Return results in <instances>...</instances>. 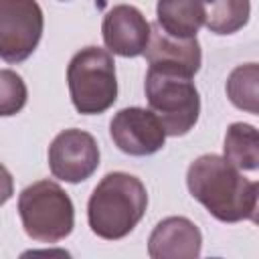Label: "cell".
Instances as JSON below:
<instances>
[{
	"mask_svg": "<svg viewBox=\"0 0 259 259\" xmlns=\"http://www.w3.org/2000/svg\"><path fill=\"white\" fill-rule=\"evenodd\" d=\"M99 166V146L83 130H63L49 146V168L55 178L77 184L87 180Z\"/></svg>",
	"mask_w": 259,
	"mask_h": 259,
	"instance_id": "52a82bcc",
	"label": "cell"
},
{
	"mask_svg": "<svg viewBox=\"0 0 259 259\" xmlns=\"http://www.w3.org/2000/svg\"><path fill=\"white\" fill-rule=\"evenodd\" d=\"M225 160L237 170L255 172L259 168V138L257 130L249 123H231L225 136Z\"/></svg>",
	"mask_w": 259,
	"mask_h": 259,
	"instance_id": "4fadbf2b",
	"label": "cell"
},
{
	"mask_svg": "<svg viewBox=\"0 0 259 259\" xmlns=\"http://www.w3.org/2000/svg\"><path fill=\"white\" fill-rule=\"evenodd\" d=\"M109 134L113 144L130 156H150L162 150L166 132L152 109L125 107L119 109L111 123Z\"/></svg>",
	"mask_w": 259,
	"mask_h": 259,
	"instance_id": "ba28073f",
	"label": "cell"
},
{
	"mask_svg": "<svg viewBox=\"0 0 259 259\" xmlns=\"http://www.w3.org/2000/svg\"><path fill=\"white\" fill-rule=\"evenodd\" d=\"M18 212L26 235L40 243L65 239L75 225V208L69 194L53 180H38L18 196Z\"/></svg>",
	"mask_w": 259,
	"mask_h": 259,
	"instance_id": "5b68a950",
	"label": "cell"
},
{
	"mask_svg": "<svg viewBox=\"0 0 259 259\" xmlns=\"http://www.w3.org/2000/svg\"><path fill=\"white\" fill-rule=\"evenodd\" d=\"M101 32L109 53L119 57H138L148 45L150 22L136 6L117 4L105 14Z\"/></svg>",
	"mask_w": 259,
	"mask_h": 259,
	"instance_id": "9c48e42d",
	"label": "cell"
},
{
	"mask_svg": "<svg viewBox=\"0 0 259 259\" xmlns=\"http://www.w3.org/2000/svg\"><path fill=\"white\" fill-rule=\"evenodd\" d=\"M148 192L140 178L125 172H109L93 188L87 204L91 231L107 241L123 239L142 221Z\"/></svg>",
	"mask_w": 259,
	"mask_h": 259,
	"instance_id": "7a4b0ae2",
	"label": "cell"
},
{
	"mask_svg": "<svg viewBox=\"0 0 259 259\" xmlns=\"http://www.w3.org/2000/svg\"><path fill=\"white\" fill-rule=\"evenodd\" d=\"M67 83L75 109L95 115L109 109L117 99L115 63L109 51L85 47L73 55L67 67Z\"/></svg>",
	"mask_w": 259,
	"mask_h": 259,
	"instance_id": "277c9868",
	"label": "cell"
},
{
	"mask_svg": "<svg viewBox=\"0 0 259 259\" xmlns=\"http://www.w3.org/2000/svg\"><path fill=\"white\" fill-rule=\"evenodd\" d=\"M204 24L214 34H233L249 20V0H202Z\"/></svg>",
	"mask_w": 259,
	"mask_h": 259,
	"instance_id": "5bb4252c",
	"label": "cell"
},
{
	"mask_svg": "<svg viewBox=\"0 0 259 259\" xmlns=\"http://www.w3.org/2000/svg\"><path fill=\"white\" fill-rule=\"evenodd\" d=\"M12 192H14V182H12V176H10V172H8V168L6 166H2L0 164V206L12 196Z\"/></svg>",
	"mask_w": 259,
	"mask_h": 259,
	"instance_id": "e0dca14e",
	"label": "cell"
},
{
	"mask_svg": "<svg viewBox=\"0 0 259 259\" xmlns=\"http://www.w3.org/2000/svg\"><path fill=\"white\" fill-rule=\"evenodd\" d=\"M156 14L160 28L180 38L196 36L198 28L204 24L202 0H158Z\"/></svg>",
	"mask_w": 259,
	"mask_h": 259,
	"instance_id": "7c38bea8",
	"label": "cell"
},
{
	"mask_svg": "<svg viewBox=\"0 0 259 259\" xmlns=\"http://www.w3.org/2000/svg\"><path fill=\"white\" fill-rule=\"evenodd\" d=\"M200 247L202 235L198 227L184 217L160 221L148 239L152 259H194L200 255Z\"/></svg>",
	"mask_w": 259,
	"mask_h": 259,
	"instance_id": "8fae6325",
	"label": "cell"
},
{
	"mask_svg": "<svg viewBox=\"0 0 259 259\" xmlns=\"http://www.w3.org/2000/svg\"><path fill=\"white\" fill-rule=\"evenodd\" d=\"M146 97L166 136H184L194 127L200 113V97L190 75L176 69L150 67L146 73Z\"/></svg>",
	"mask_w": 259,
	"mask_h": 259,
	"instance_id": "3957f363",
	"label": "cell"
},
{
	"mask_svg": "<svg viewBox=\"0 0 259 259\" xmlns=\"http://www.w3.org/2000/svg\"><path fill=\"white\" fill-rule=\"evenodd\" d=\"M257 79H259V71H257V63H247V65H239L237 69L231 71L229 79H227V95L231 99V103L239 109H245L253 115H257L259 107H257Z\"/></svg>",
	"mask_w": 259,
	"mask_h": 259,
	"instance_id": "9a60e30c",
	"label": "cell"
},
{
	"mask_svg": "<svg viewBox=\"0 0 259 259\" xmlns=\"http://www.w3.org/2000/svg\"><path fill=\"white\" fill-rule=\"evenodd\" d=\"M190 194L219 221H257V182L217 154L198 156L186 172Z\"/></svg>",
	"mask_w": 259,
	"mask_h": 259,
	"instance_id": "6da1fadb",
	"label": "cell"
},
{
	"mask_svg": "<svg viewBox=\"0 0 259 259\" xmlns=\"http://www.w3.org/2000/svg\"><path fill=\"white\" fill-rule=\"evenodd\" d=\"M26 85L22 77L10 69H0V115H16L26 105Z\"/></svg>",
	"mask_w": 259,
	"mask_h": 259,
	"instance_id": "2e32d148",
	"label": "cell"
},
{
	"mask_svg": "<svg viewBox=\"0 0 259 259\" xmlns=\"http://www.w3.org/2000/svg\"><path fill=\"white\" fill-rule=\"evenodd\" d=\"M42 10L36 0H0V59L26 61L42 36Z\"/></svg>",
	"mask_w": 259,
	"mask_h": 259,
	"instance_id": "8992f818",
	"label": "cell"
},
{
	"mask_svg": "<svg viewBox=\"0 0 259 259\" xmlns=\"http://www.w3.org/2000/svg\"><path fill=\"white\" fill-rule=\"evenodd\" d=\"M146 61L150 67H164V69H176L190 77L200 69V45L196 36L180 38L168 34L164 28H160L158 22L150 24V38L144 49Z\"/></svg>",
	"mask_w": 259,
	"mask_h": 259,
	"instance_id": "30bf717a",
	"label": "cell"
}]
</instances>
